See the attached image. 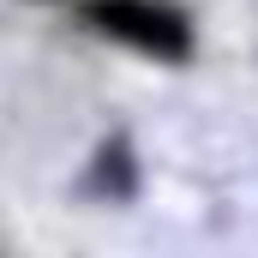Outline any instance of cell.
I'll list each match as a JSON object with an SVG mask.
<instances>
[{
  "mask_svg": "<svg viewBox=\"0 0 258 258\" xmlns=\"http://www.w3.org/2000/svg\"><path fill=\"white\" fill-rule=\"evenodd\" d=\"M78 12L96 36L120 42L132 54H150V60H186L198 42L180 0H78Z\"/></svg>",
  "mask_w": 258,
  "mask_h": 258,
  "instance_id": "obj_1",
  "label": "cell"
},
{
  "mask_svg": "<svg viewBox=\"0 0 258 258\" xmlns=\"http://www.w3.org/2000/svg\"><path fill=\"white\" fill-rule=\"evenodd\" d=\"M30 6H60V0H30Z\"/></svg>",
  "mask_w": 258,
  "mask_h": 258,
  "instance_id": "obj_2",
  "label": "cell"
}]
</instances>
